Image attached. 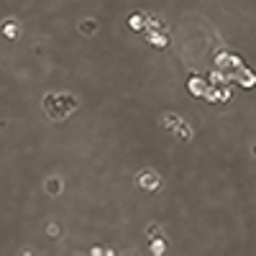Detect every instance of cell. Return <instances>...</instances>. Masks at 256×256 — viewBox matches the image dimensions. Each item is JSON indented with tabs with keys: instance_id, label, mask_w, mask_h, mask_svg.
I'll use <instances>...</instances> for the list:
<instances>
[{
	"instance_id": "obj_1",
	"label": "cell",
	"mask_w": 256,
	"mask_h": 256,
	"mask_svg": "<svg viewBox=\"0 0 256 256\" xmlns=\"http://www.w3.org/2000/svg\"><path fill=\"white\" fill-rule=\"evenodd\" d=\"M139 182H141V187H144V190H159V187H161V179H159L156 174L152 177L149 172H144V174L139 177Z\"/></svg>"
},
{
	"instance_id": "obj_2",
	"label": "cell",
	"mask_w": 256,
	"mask_h": 256,
	"mask_svg": "<svg viewBox=\"0 0 256 256\" xmlns=\"http://www.w3.org/2000/svg\"><path fill=\"white\" fill-rule=\"evenodd\" d=\"M47 192L49 195H59V192H62V179H59V177H49L47 179Z\"/></svg>"
},
{
	"instance_id": "obj_3",
	"label": "cell",
	"mask_w": 256,
	"mask_h": 256,
	"mask_svg": "<svg viewBox=\"0 0 256 256\" xmlns=\"http://www.w3.org/2000/svg\"><path fill=\"white\" fill-rule=\"evenodd\" d=\"M80 28H82V34H95L98 31V23L93 21V23H80Z\"/></svg>"
}]
</instances>
